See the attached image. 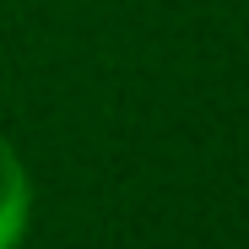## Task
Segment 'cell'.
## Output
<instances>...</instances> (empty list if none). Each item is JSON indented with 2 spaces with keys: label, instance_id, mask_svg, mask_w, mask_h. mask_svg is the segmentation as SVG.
I'll list each match as a JSON object with an SVG mask.
<instances>
[{
  "label": "cell",
  "instance_id": "cell-1",
  "mask_svg": "<svg viewBox=\"0 0 249 249\" xmlns=\"http://www.w3.org/2000/svg\"><path fill=\"white\" fill-rule=\"evenodd\" d=\"M22 222H27V174L17 152L0 141V249H11L22 238Z\"/></svg>",
  "mask_w": 249,
  "mask_h": 249
}]
</instances>
